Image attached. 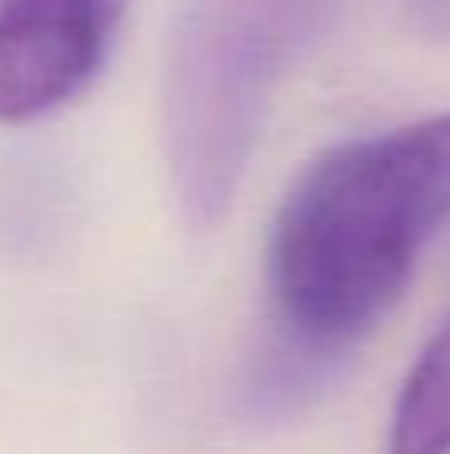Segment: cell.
I'll return each instance as SVG.
<instances>
[{"label": "cell", "instance_id": "cell-1", "mask_svg": "<svg viewBox=\"0 0 450 454\" xmlns=\"http://www.w3.org/2000/svg\"><path fill=\"white\" fill-rule=\"evenodd\" d=\"M450 220V112L343 140L279 204L268 247L283 343L331 359L407 291Z\"/></svg>", "mask_w": 450, "mask_h": 454}, {"label": "cell", "instance_id": "cell-2", "mask_svg": "<svg viewBox=\"0 0 450 454\" xmlns=\"http://www.w3.org/2000/svg\"><path fill=\"white\" fill-rule=\"evenodd\" d=\"M331 0H183L164 60V140L188 223L228 212L271 88L327 24Z\"/></svg>", "mask_w": 450, "mask_h": 454}, {"label": "cell", "instance_id": "cell-3", "mask_svg": "<svg viewBox=\"0 0 450 454\" xmlns=\"http://www.w3.org/2000/svg\"><path fill=\"white\" fill-rule=\"evenodd\" d=\"M128 0H0V124H32L104 72Z\"/></svg>", "mask_w": 450, "mask_h": 454}, {"label": "cell", "instance_id": "cell-4", "mask_svg": "<svg viewBox=\"0 0 450 454\" xmlns=\"http://www.w3.org/2000/svg\"><path fill=\"white\" fill-rule=\"evenodd\" d=\"M387 454H450V315L407 371L391 411Z\"/></svg>", "mask_w": 450, "mask_h": 454}, {"label": "cell", "instance_id": "cell-5", "mask_svg": "<svg viewBox=\"0 0 450 454\" xmlns=\"http://www.w3.org/2000/svg\"><path fill=\"white\" fill-rule=\"evenodd\" d=\"M415 12L431 32H450V0H415Z\"/></svg>", "mask_w": 450, "mask_h": 454}]
</instances>
